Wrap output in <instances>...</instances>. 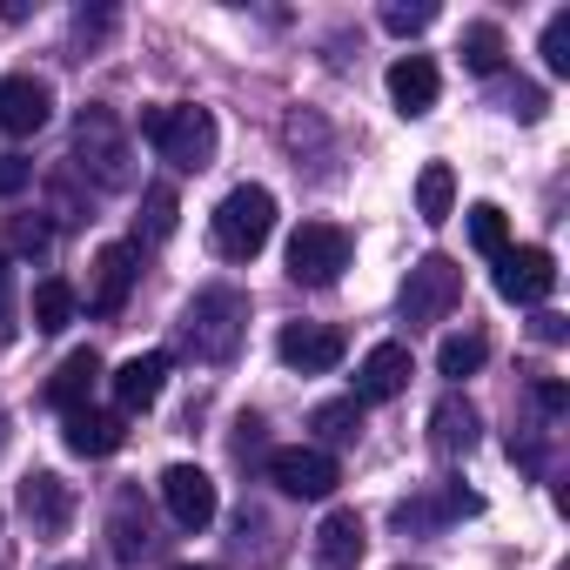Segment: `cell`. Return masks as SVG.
I'll list each match as a JSON object with an SVG mask.
<instances>
[{
  "instance_id": "cell-19",
  "label": "cell",
  "mask_w": 570,
  "mask_h": 570,
  "mask_svg": "<svg viewBox=\"0 0 570 570\" xmlns=\"http://www.w3.org/2000/svg\"><path fill=\"white\" fill-rule=\"evenodd\" d=\"M363 550H370L363 517H356V510H330L323 530H316V563H323V570H356Z\"/></svg>"
},
{
  "instance_id": "cell-13",
  "label": "cell",
  "mask_w": 570,
  "mask_h": 570,
  "mask_svg": "<svg viewBox=\"0 0 570 570\" xmlns=\"http://www.w3.org/2000/svg\"><path fill=\"white\" fill-rule=\"evenodd\" d=\"M410 376H416L410 343H376L363 356V370H356V403H396L410 390Z\"/></svg>"
},
{
  "instance_id": "cell-23",
  "label": "cell",
  "mask_w": 570,
  "mask_h": 570,
  "mask_svg": "<svg viewBox=\"0 0 570 570\" xmlns=\"http://www.w3.org/2000/svg\"><path fill=\"white\" fill-rule=\"evenodd\" d=\"M450 208H456V175H450V161H430V168L416 175V215H423L430 228H443Z\"/></svg>"
},
{
  "instance_id": "cell-37",
  "label": "cell",
  "mask_w": 570,
  "mask_h": 570,
  "mask_svg": "<svg viewBox=\"0 0 570 570\" xmlns=\"http://www.w3.org/2000/svg\"><path fill=\"white\" fill-rule=\"evenodd\" d=\"M175 570H215V563H175Z\"/></svg>"
},
{
  "instance_id": "cell-21",
  "label": "cell",
  "mask_w": 570,
  "mask_h": 570,
  "mask_svg": "<svg viewBox=\"0 0 570 570\" xmlns=\"http://www.w3.org/2000/svg\"><path fill=\"white\" fill-rule=\"evenodd\" d=\"M75 289L61 275H48V282H35V296H28V323H35V336H61L68 323H75Z\"/></svg>"
},
{
  "instance_id": "cell-4",
  "label": "cell",
  "mask_w": 570,
  "mask_h": 570,
  "mask_svg": "<svg viewBox=\"0 0 570 570\" xmlns=\"http://www.w3.org/2000/svg\"><path fill=\"white\" fill-rule=\"evenodd\" d=\"M135 148H128V135H121V121L108 115V108H81V121H75V168L95 181V188H128L135 181Z\"/></svg>"
},
{
  "instance_id": "cell-39",
  "label": "cell",
  "mask_w": 570,
  "mask_h": 570,
  "mask_svg": "<svg viewBox=\"0 0 570 570\" xmlns=\"http://www.w3.org/2000/svg\"><path fill=\"white\" fill-rule=\"evenodd\" d=\"M55 570H88V563H55Z\"/></svg>"
},
{
  "instance_id": "cell-20",
  "label": "cell",
  "mask_w": 570,
  "mask_h": 570,
  "mask_svg": "<svg viewBox=\"0 0 570 570\" xmlns=\"http://www.w3.org/2000/svg\"><path fill=\"white\" fill-rule=\"evenodd\" d=\"M95 383H101V356H95V350H75V356L48 376V403H55L61 416H68V410H88Z\"/></svg>"
},
{
  "instance_id": "cell-27",
  "label": "cell",
  "mask_w": 570,
  "mask_h": 570,
  "mask_svg": "<svg viewBox=\"0 0 570 570\" xmlns=\"http://www.w3.org/2000/svg\"><path fill=\"white\" fill-rule=\"evenodd\" d=\"M175 215H181V202H175L168 181L141 188V235H148V242H168V235H175Z\"/></svg>"
},
{
  "instance_id": "cell-7",
  "label": "cell",
  "mask_w": 570,
  "mask_h": 570,
  "mask_svg": "<svg viewBox=\"0 0 570 570\" xmlns=\"http://www.w3.org/2000/svg\"><path fill=\"white\" fill-rule=\"evenodd\" d=\"M350 268V228L336 222H303L289 235V275L309 282V289H330V282Z\"/></svg>"
},
{
  "instance_id": "cell-31",
  "label": "cell",
  "mask_w": 570,
  "mask_h": 570,
  "mask_svg": "<svg viewBox=\"0 0 570 570\" xmlns=\"http://www.w3.org/2000/svg\"><path fill=\"white\" fill-rule=\"evenodd\" d=\"M543 68L570 75V14H550V28H543Z\"/></svg>"
},
{
  "instance_id": "cell-33",
  "label": "cell",
  "mask_w": 570,
  "mask_h": 570,
  "mask_svg": "<svg viewBox=\"0 0 570 570\" xmlns=\"http://www.w3.org/2000/svg\"><path fill=\"white\" fill-rule=\"evenodd\" d=\"M530 396H537V410H543V416H550V423H557V416H563V410H570V390H563V383H557V376H537V390H530Z\"/></svg>"
},
{
  "instance_id": "cell-14",
  "label": "cell",
  "mask_w": 570,
  "mask_h": 570,
  "mask_svg": "<svg viewBox=\"0 0 570 570\" xmlns=\"http://www.w3.org/2000/svg\"><path fill=\"white\" fill-rule=\"evenodd\" d=\"M21 517L35 523V537H61L68 517H75V490L55 470H28L21 476Z\"/></svg>"
},
{
  "instance_id": "cell-26",
  "label": "cell",
  "mask_w": 570,
  "mask_h": 570,
  "mask_svg": "<svg viewBox=\"0 0 570 570\" xmlns=\"http://www.w3.org/2000/svg\"><path fill=\"white\" fill-rule=\"evenodd\" d=\"M483 356H490V343H483L476 330H463V336H443V350H436V370H443L450 383H463V376H476V370H483Z\"/></svg>"
},
{
  "instance_id": "cell-17",
  "label": "cell",
  "mask_w": 570,
  "mask_h": 570,
  "mask_svg": "<svg viewBox=\"0 0 570 570\" xmlns=\"http://www.w3.org/2000/svg\"><path fill=\"white\" fill-rule=\"evenodd\" d=\"M436 95H443V81H436V61H430V55H403V61L390 68V101H396V115L423 121V115L436 108Z\"/></svg>"
},
{
  "instance_id": "cell-36",
  "label": "cell",
  "mask_w": 570,
  "mask_h": 570,
  "mask_svg": "<svg viewBox=\"0 0 570 570\" xmlns=\"http://www.w3.org/2000/svg\"><path fill=\"white\" fill-rule=\"evenodd\" d=\"M530 330H537V343H563V316H550V309H537Z\"/></svg>"
},
{
  "instance_id": "cell-1",
  "label": "cell",
  "mask_w": 570,
  "mask_h": 570,
  "mask_svg": "<svg viewBox=\"0 0 570 570\" xmlns=\"http://www.w3.org/2000/svg\"><path fill=\"white\" fill-rule=\"evenodd\" d=\"M248 336V296L215 282V289H195V303L181 309V350L195 363H228Z\"/></svg>"
},
{
  "instance_id": "cell-30",
  "label": "cell",
  "mask_w": 570,
  "mask_h": 570,
  "mask_svg": "<svg viewBox=\"0 0 570 570\" xmlns=\"http://www.w3.org/2000/svg\"><path fill=\"white\" fill-rule=\"evenodd\" d=\"M430 21H436L430 0H390V8H383V28H390V35H423Z\"/></svg>"
},
{
  "instance_id": "cell-11",
  "label": "cell",
  "mask_w": 570,
  "mask_h": 570,
  "mask_svg": "<svg viewBox=\"0 0 570 570\" xmlns=\"http://www.w3.org/2000/svg\"><path fill=\"white\" fill-rule=\"evenodd\" d=\"M343 350H350V336H343V330H330V323H289V330L275 336V356L289 363V370H303V376L336 370V363H343Z\"/></svg>"
},
{
  "instance_id": "cell-34",
  "label": "cell",
  "mask_w": 570,
  "mask_h": 570,
  "mask_svg": "<svg viewBox=\"0 0 570 570\" xmlns=\"http://www.w3.org/2000/svg\"><path fill=\"white\" fill-rule=\"evenodd\" d=\"M35 181V161H21V155H0V195H21Z\"/></svg>"
},
{
  "instance_id": "cell-9",
  "label": "cell",
  "mask_w": 570,
  "mask_h": 570,
  "mask_svg": "<svg viewBox=\"0 0 570 570\" xmlns=\"http://www.w3.org/2000/svg\"><path fill=\"white\" fill-rule=\"evenodd\" d=\"M135 275H141V248L135 242H108L88 268V316H121L135 296Z\"/></svg>"
},
{
  "instance_id": "cell-32",
  "label": "cell",
  "mask_w": 570,
  "mask_h": 570,
  "mask_svg": "<svg viewBox=\"0 0 570 570\" xmlns=\"http://www.w3.org/2000/svg\"><path fill=\"white\" fill-rule=\"evenodd\" d=\"M21 336V309H14V262L8 248H0V343H14Z\"/></svg>"
},
{
  "instance_id": "cell-16",
  "label": "cell",
  "mask_w": 570,
  "mask_h": 570,
  "mask_svg": "<svg viewBox=\"0 0 570 570\" xmlns=\"http://www.w3.org/2000/svg\"><path fill=\"white\" fill-rule=\"evenodd\" d=\"M168 350H148V356H128L108 383H115V403H121V416H135V410H148V403H161V383H168Z\"/></svg>"
},
{
  "instance_id": "cell-5",
  "label": "cell",
  "mask_w": 570,
  "mask_h": 570,
  "mask_svg": "<svg viewBox=\"0 0 570 570\" xmlns=\"http://www.w3.org/2000/svg\"><path fill=\"white\" fill-rule=\"evenodd\" d=\"M456 296H463V268L450 262V255H423L410 275H403V323L410 330H423V323H443L450 309H456Z\"/></svg>"
},
{
  "instance_id": "cell-10",
  "label": "cell",
  "mask_w": 570,
  "mask_h": 570,
  "mask_svg": "<svg viewBox=\"0 0 570 570\" xmlns=\"http://www.w3.org/2000/svg\"><path fill=\"white\" fill-rule=\"evenodd\" d=\"M161 503H168V517H175L181 530H208V523H215V510H222L215 476H208V470H195V463H175V470L161 476Z\"/></svg>"
},
{
  "instance_id": "cell-24",
  "label": "cell",
  "mask_w": 570,
  "mask_h": 570,
  "mask_svg": "<svg viewBox=\"0 0 570 570\" xmlns=\"http://www.w3.org/2000/svg\"><path fill=\"white\" fill-rule=\"evenodd\" d=\"M456 55H463V68H470V75H483V81H490V75H503V28H497V21H470Z\"/></svg>"
},
{
  "instance_id": "cell-25",
  "label": "cell",
  "mask_w": 570,
  "mask_h": 570,
  "mask_svg": "<svg viewBox=\"0 0 570 570\" xmlns=\"http://www.w3.org/2000/svg\"><path fill=\"white\" fill-rule=\"evenodd\" d=\"M148 550H155V530H148V510H141L135 497H121V503H115V557H121V563H141Z\"/></svg>"
},
{
  "instance_id": "cell-2",
  "label": "cell",
  "mask_w": 570,
  "mask_h": 570,
  "mask_svg": "<svg viewBox=\"0 0 570 570\" xmlns=\"http://www.w3.org/2000/svg\"><path fill=\"white\" fill-rule=\"evenodd\" d=\"M141 135H148V148L175 168V175H202L208 161H215V115L208 108H195V101H168V108H148L141 115Z\"/></svg>"
},
{
  "instance_id": "cell-38",
  "label": "cell",
  "mask_w": 570,
  "mask_h": 570,
  "mask_svg": "<svg viewBox=\"0 0 570 570\" xmlns=\"http://www.w3.org/2000/svg\"><path fill=\"white\" fill-rule=\"evenodd\" d=\"M0 443H8V410H0Z\"/></svg>"
},
{
  "instance_id": "cell-6",
  "label": "cell",
  "mask_w": 570,
  "mask_h": 570,
  "mask_svg": "<svg viewBox=\"0 0 570 570\" xmlns=\"http://www.w3.org/2000/svg\"><path fill=\"white\" fill-rule=\"evenodd\" d=\"M268 483H275L282 497L323 503V497H336L343 463H336L330 450H316V443H289V450H268Z\"/></svg>"
},
{
  "instance_id": "cell-29",
  "label": "cell",
  "mask_w": 570,
  "mask_h": 570,
  "mask_svg": "<svg viewBox=\"0 0 570 570\" xmlns=\"http://www.w3.org/2000/svg\"><path fill=\"white\" fill-rule=\"evenodd\" d=\"M0 248H8V262L41 255V248H48V222H41V215H14V222H8V235H0Z\"/></svg>"
},
{
  "instance_id": "cell-12",
  "label": "cell",
  "mask_w": 570,
  "mask_h": 570,
  "mask_svg": "<svg viewBox=\"0 0 570 570\" xmlns=\"http://www.w3.org/2000/svg\"><path fill=\"white\" fill-rule=\"evenodd\" d=\"M48 121H55V88L48 81H35V75H8V81H0V128H8L14 141L41 135Z\"/></svg>"
},
{
  "instance_id": "cell-18",
  "label": "cell",
  "mask_w": 570,
  "mask_h": 570,
  "mask_svg": "<svg viewBox=\"0 0 570 570\" xmlns=\"http://www.w3.org/2000/svg\"><path fill=\"white\" fill-rule=\"evenodd\" d=\"M61 436H68L75 456H115V450L128 443V416L88 403V410H68V430H61Z\"/></svg>"
},
{
  "instance_id": "cell-8",
  "label": "cell",
  "mask_w": 570,
  "mask_h": 570,
  "mask_svg": "<svg viewBox=\"0 0 570 570\" xmlns=\"http://www.w3.org/2000/svg\"><path fill=\"white\" fill-rule=\"evenodd\" d=\"M550 289H557V255L550 248H503L497 255V296L503 303H523V309H537V303H550Z\"/></svg>"
},
{
  "instance_id": "cell-35",
  "label": "cell",
  "mask_w": 570,
  "mask_h": 570,
  "mask_svg": "<svg viewBox=\"0 0 570 570\" xmlns=\"http://www.w3.org/2000/svg\"><path fill=\"white\" fill-rule=\"evenodd\" d=\"M510 115H517V121H537V115H543V88H523V81H517V88H510Z\"/></svg>"
},
{
  "instance_id": "cell-22",
  "label": "cell",
  "mask_w": 570,
  "mask_h": 570,
  "mask_svg": "<svg viewBox=\"0 0 570 570\" xmlns=\"http://www.w3.org/2000/svg\"><path fill=\"white\" fill-rule=\"evenodd\" d=\"M309 430H316V450H343V443H356L363 436V403L356 396H336V403H316V416H309Z\"/></svg>"
},
{
  "instance_id": "cell-15",
  "label": "cell",
  "mask_w": 570,
  "mask_h": 570,
  "mask_svg": "<svg viewBox=\"0 0 570 570\" xmlns=\"http://www.w3.org/2000/svg\"><path fill=\"white\" fill-rule=\"evenodd\" d=\"M476 436H483L476 403H470L463 390H450V396L430 410V450H436V456H470V450H476Z\"/></svg>"
},
{
  "instance_id": "cell-28",
  "label": "cell",
  "mask_w": 570,
  "mask_h": 570,
  "mask_svg": "<svg viewBox=\"0 0 570 570\" xmlns=\"http://www.w3.org/2000/svg\"><path fill=\"white\" fill-rule=\"evenodd\" d=\"M470 242H476L490 262L510 248V222H503V208H497V202H476V208H470Z\"/></svg>"
},
{
  "instance_id": "cell-3",
  "label": "cell",
  "mask_w": 570,
  "mask_h": 570,
  "mask_svg": "<svg viewBox=\"0 0 570 570\" xmlns=\"http://www.w3.org/2000/svg\"><path fill=\"white\" fill-rule=\"evenodd\" d=\"M268 235H275V195L268 188H228L222 195V208H215V222H208V242H215V255L222 262H255L262 248H268Z\"/></svg>"
}]
</instances>
